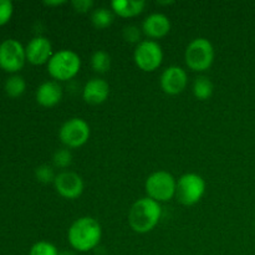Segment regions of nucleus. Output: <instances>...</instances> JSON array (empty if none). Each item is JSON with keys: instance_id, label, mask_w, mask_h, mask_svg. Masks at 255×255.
<instances>
[{"instance_id": "1", "label": "nucleus", "mask_w": 255, "mask_h": 255, "mask_svg": "<svg viewBox=\"0 0 255 255\" xmlns=\"http://www.w3.org/2000/svg\"><path fill=\"white\" fill-rule=\"evenodd\" d=\"M102 238L101 224L92 217H81L70 226L67 241L79 253H87L100 244Z\"/></svg>"}, {"instance_id": "2", "label": "nucleus", "mask_w": 255, "mask_h": 255, "mask_svg": "<svg viewBox=\"0 0 255 255\" xmlns=\"http://www.w3.org/2000/svg\"><path fill=\"white\" fill-rule=\"evenodd\" d=\"M161 217V203L144 197L132 204L128 212V224L136 233L144 234L156 228Z\"/></svg>"}, {"instance_id": "3", "label": "nucleus", "mask_w": 255, "mask_h": 255, "mask_svg": "<svg viewBox=\"0 0 255 255\" xmlns=\"http://www.w3.org/2000/svg\"><path fill=\"white\" fill-rule=\"evenodd\" d=\"M81 69V59L72 50H59L54 52L50 61L47 62V72L54 80L69 81L74 79Z\"/></svg>"}, {"instance_id": "4", "label": "nucleus", "mask_w": 255, "mask_h": 255, "mask_svg": "<svg viewBox=\"0 0 255 255\" xmlns=\"http://www.w3.org/2000/svg\"><path fill=\"white\" fill-rule=\"evenodd\" d=\"M214 46L206 37L193 39L187 46L184 60L188 69L196 72H204L211 69L214 62Z\"/></svg>"}, {"instance_id": "5", "label": "nucleus", "mask_w": 255, "mask_h": 255, "mask_svg": "<svg viewBox=\"0 0 255 255\" xmlns=\"http://www.w3.org/2000/svg\"><path fill=\"white\" fill-rule=\"evenodd\" d=\"M147 197L158 203L168 202L176 196L177 181L169 172L157 171L149 174L144 182Z\"/></svg>"}, {"instance_id": "6", "label": "nucleus", "mask_w": 255, "mask_h": 255, "mask_svg": "<svg viewBox=\"0 0 255 255\" xmlns=\"http://www.w3.org/2000/svg\"><path fill=\"white\" fill-rule=\"evenodd\" d=\"M206 193V181L197 173H184L177 181L176 197L184 206H194Z\"/></svg>"}, {"instance_id": "7", "label": "nucleus", "mask_w": 255, "mask_h": 255, "mask_svg": "<svg viewBox=\"0 0 255 255\" xmlns=\"http://www.w3.org/2000/svg\"><path fill=\"white\" fill-rule=\"evenodd\" d=\"M90 125L80 117H72L62 124L59 131V138L66 148H79L90 139Z\"/></svg>"}, {"instance_id": "8", "label": "nucleus", "mask_w": 255, "mask_h": 255, "mask_svg": "<svg viewBox=\"0 0 255 255\" xmlns=\"http://www.w3.org/2000/svg\"><path fill=\"white\" fill-rule=\"evenodd\" d=\"M133 61L139 70L144 72H153L163 61V50L154 40H142L133 52Z\"/></svg>"}, {"instance_id": "9", "label": "nucleus", "mask_w": 255, "mask_h": 255, "mask_svg": "<svg viewBox=\"0 0 255 255\" xmlns=\"http://www.w3.org/2000/svg\"><path fill=\"white\" fill-rule=\"evenodd\" d=\"M26 61L25 47L15 39H6L0 44V67L7 72H17Z\"/></svg>"}, {"instance_id": "10", "label": "nucleus", "mask_w": 255, "mask_h": 255, "mask_svg": "<svg viewBox=\"0 0 255 255\" xmlns=\"http://www.w3.org/2000/svg\"><path fill=\"white\" fill-rule=\"evenodd\" d=\"M54 187L62 198L74 201L84 193L85 183L82 177L76 172L62 171L56 174Z\"/></svg>"}, {"instance_id": "11", "label": "nucleus", "mask_w": 255, "mask_h": 255, "mask_svg": "<svg viewBox=\"0 0 255 255\" xmlns=\"http://www.w3.org/2000/svg\"><path fill=\"white\" fill-rule=\"evenodd\" d=\"M159 84H161V89L163 90L164 94L176 96L186 90L187 85H188V75H187L186 70L182 69L181 66L172 65L163 70L161 79H159Z\"/></svg>"}, {"instance_id": "12", "label": "nucleus", "mask_w": 255, "mask_h": 255, "mask_svg": "<svg viewBox=\"0 0 255 255\" xmlns=\"http://www.w3.org/2000/svg\"><path fill=\"white\" fill-rule=\"evenodd\" d=\"M26 61L32 65H44L50 61L54 55L52 45L50 40L45 36H35L29 41L25 47Z\"/></svg>"}, {"instance_id": "13", "label": "nucleus", "mask_w": 255, "mask_h": 255, "mask_svg": "<svg viewBox=\"0 0 255 255\" xmlns=\"http://www.w3.org/2000/svg\"><path fill=\"white\" fill-rule=\"evenodd\" d=\"M141 29L151 40L162 39L171 31V20L162 12H153L143 20Z\"/></svg>"}, {"instance_id": "14", "label": "nucleus", "mask_w": 255, "mask_h": 255, "mask_svg": "<svg viewBox=\"0 0 255 255\" xmlns=\"http://www.w3.org/2000/svg\"><path fill=\"white\" fill-rule=\"evenodd\" d=\"M110 85L106 80L94 77L85 84L82 89V99L89 105H101L109 99Z\"/></svg>"}, {"instance_id": "15", "label": "nucleus", "mask_w": 255, "mask_h": 255, "mask_svg": "<svg viewBox=\"0 0 255 255\" xmlns=\"http://www.w3.org/2000/svg\"><path fill=\"white\" fill-rule=\"evenodd\" d=\"M36 102L42 107H55L62 100V87L57 81H45L36 89Z\"/></svg>"}, {"instance_id": "16", "label": "nucleus", "mask_w": 255, "mask_h": 255, "mask_svg": "<svg viewBox=\"0 0 255 255\" xmlns=\"http://www.w3.org/2000/svg\"><path fill=\"white\" fill-rule=\"evenodd\" d=\"M146 7L144 0H114L111 2V10L120 17L131 19L141 14Z\"/></svg>"}, {"instance_id": "17", "label": "nucleus", "mask_w": 255, "mask_h": 255, "mask_svg": "<svg viewBox=\"0 0 255 255\" xmlns=\"http://www.w3.org/2000/svg\"><path fill=\"white\" fill-rule=\"evenodd\" d=\"M192 91H193L194 97L201 101H206V100L211 99L214 91V85L211 81V79L207 76H198L193 82L192 86Z\"/></svg>"}, {"instance_id": "18", "label": "nucleus", "mask_w": 255, "mask_h": 255, "mask_svg": "<svg viewBox=\"0 0 255 255\" xmlns=\"http://www.w3.org/2000/svg\"><path fill=\"white\" fill-rule=\"evenodd\" d=\"M115 20V14L109 7H97L91 14V22L97 30L107 29L112 25Z\"/></svg>"}, {"instance_id": "19", "label": "nucleus", "mask_w": 255, "mask_h": 255, "mask_svg": "<svg viewBox=\"0 0 255 255\" xmlns=\"http://www.w3.org/2000/svg\"><path fill=\"white\" fill-rule=\"evenodd\" d=\"M4 89L7 96L15 99V97H20L24 94L25 90H26V82H25L24 77L20 76V75H11L5 81Z\"/></svg>"}, {"instance_id": "20", "label": "nucleus", "mask_w": 255, "mask_h": 255, "mask_svg": "<svg viewBox=\"0 0 255 255\" xmlns=\"http://www.w3.org/2000/svg\"><path fill=\"white\" fill-rule=\"evenodd\" d=\"M91 67L97 74H106L111 69V56L105 50H97L91 56Z\"/></svg>"}, {"instance_id": "21", "label": "nucleus", "mask_w": 255, "mask_h": 255, "mask_svg": "<svg viewBox=\"0 0 255 255\" xmlns=\"http://www.w3.org/2000/svg\"><path fill=\"white\" fill-rule=\"evenodd\" d=\"M52 162L54 167L60 169H65L71 166L72 163V153L69 148H60L55 151L52 156Z\"/></svg>"}, {"instance_id": "22", "label": "nucleus", "mask_w": 255, "mask_h": 255, "mask_svg": "<svg viewBox=\"0 0 255 255\" xmlns=\"http://www.w3.org/2000/svg\"><path fill=\"white\" fill-rule=\"evenodd\" d=\"M60 252L56 247L50 242H37L30 248L29 255H59Z\"/></svg>"}, {"instance_id": "23", "label": "nucleus", "mask_w": 255, "mask_h": 255, "mask_svg": "<svg viewBox=\"0 0 255 255\" xmlns=\"http://www.w3.org/2000/svg\"><path fill=\"white\" fill-rule=\"evenodd\" d=\"M35 177H36L37 181L40 183H54L55 178H56V174H55L54 168L49 164H41V166L37 167L35 169Z\"/></svg>"}, {"instance_id": "24", "label": "nucleus", "mask_w": 255, "mask_h": 255, "mask_svg": "<svg viewBox=\"0 0 255 255\" xmlns=\"http://www.w3.org/2000/svg\"><path fill=\"white\" fill-rule=\"evenodd\" d=\"M142 29H139L136 25H128V26L124 27L122 31V36H124L125 41L129 42V44L138 45L142 41Z\"/></svg>"}, {"instance_id": "25", "label": "nucleus", "mask_w": 255, "mask_h": 255, "mask_svg": "<svg viewBox=\"0 0 255 255\" xmlns=\"http://www.w3.org/2000/svg\"><path fill=\"white\" fill-rule=\"evenodd\" d=\"M14 11V5L10 0H0V25L6 24Z\"/></svg>"}, {"instance_id": "26", "label": "nucleus", "mask_w": 255, "mask_h": 255, "mask_svg": "<svg viewBox=\"0 0 255 255\" xmlns=\"http://www.w3.org/2000/svg\"><path fill=\"white\" fill-rule=\"evenodd\" d=\"M71 4L72 7H74L77 12H81V14L89 12L90 10H92V7H94V1H92V0H74Z\"/></svg>"}, {"instance_id": "27", "label": "nucleus", "mask_w": 255, "mask_h": 255, "mask_svg": "<svg viewBox=\"0 0 255 255\" xmlns=\"http://www.w3.org/2000/svg\"><path fill=\"white\" fill-rule=\"evenodd\" d=\"M65 4L64 0H59V1H45V5L47 6H59V5Z\"/></svg>"}, {"instance_id": "28", "label": "nucleus", "mask_w": 255, "mask_h": 255, "mask_svg": "<svg viewBox=\"0 0 255 255\" xmlns=\"http://www.w3.org/2000/svg\"><path fill=\"white\" fill-rule=\"evenodd\" d=\"M59 255H77V254L75 251H62L60 252Z\"/></svg>"}]
</instances>
